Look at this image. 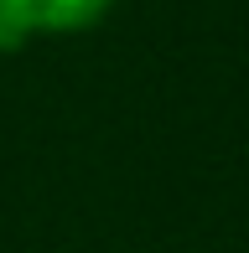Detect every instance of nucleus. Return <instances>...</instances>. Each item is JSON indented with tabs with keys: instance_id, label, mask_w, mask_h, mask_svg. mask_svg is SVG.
<instances>
[{
	"instance_id": "obj_1",
	"label": "nucleus",
	"mask_w": 249,
	"mask_h": 253,
	"mask_svg": "<svg viewBox=\"0 0 249 253\" xmlns=\"http://www.w3.org/2000/svg\"><path fill=\"white\" fill-rule=\"evenodd\" d=\"M115 0H0V52L26 47V37L47 31V37H67V31H88L109 16Z\"/></svg>"
}]
</instances>
